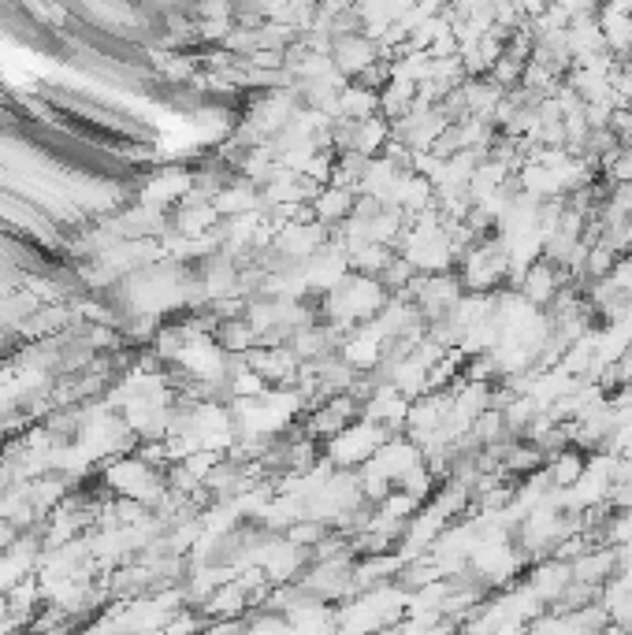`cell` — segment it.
<instances>
[{"label": "cell", "instance_id": "cell-1", "mask_svg": "<svg viewBox=\"0 0 632 635\" xmlns=\"http://www.w3.org/2000/svg\"><path fill=\"white\" fill-rule=\"evenodd\" d=\"M573 580V565L562 558H551L543 561V565H536L532 569V576H528V587L536 591V595L543 598V606H551L554 598L566 591V584Z\"/></svg>", "mask_w": 632, "mask_h": 635}, {"label": "cell", "instance_id": "cell-2", "mask_svg": "<svg viewBox=\"0 0 632 635\" xmlns=\"http://www.w3.org/2000/svg\"><path fill=\"white\" fill-rule=\"evenodd\" d=\"M584 468H588V457L580 454L577 446H562V450L547 454V476H551V487H573V483L584 476Z\"/></svg>", "mask_w": 632, "mask_h": 635}, {"label": "cell", "instance_id": "cell-3", "mask_svg": "<svg viewBox=\"0 0 632 635\" xmlns=\"http://www.w3.org/2000/svg\"><path fill=\"white\" fill-rule=\"evenodd\" d=\"M287 539L294 546H305V543H320L324 539V524H316V517L309 520V524H302V528H290Z\"/></svg>", "mask_w": 632, "mask_h": 635}]
</instances>
